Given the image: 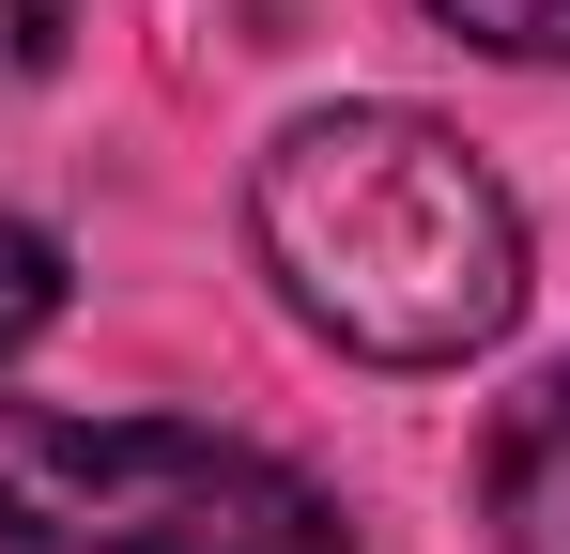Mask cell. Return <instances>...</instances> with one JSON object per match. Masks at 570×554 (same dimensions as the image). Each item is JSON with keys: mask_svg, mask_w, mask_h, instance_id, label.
Segmentation results:
<instances>
[{"mask_svg": "<svg viewBox=\"0 0 570 554\" xmlns=\"http://www.w3.org/2000/svg\"><path fill=\"white\" fill-rule=\"evenodd\" d=\"M247 231H263L278 293L371 369H463L524 308L509 185L416 108H308L247 185Z\"/></svg>", "mask_w": 570, "mask_h": 554, "instance_id": "obj_1", "label": "cell"}, {"mask_svg": "<svg viewBox=\"0 0 570 554\" xmlns=\"http://www.w3.org/2000/svg\"><path fill=\"white\" fill-rule=\"evenodd\" d=\"M0 540L31 554H355L278 447L186 416H62L0 400Z\"/></svg>", "mask_w": 570, "mask_h": 554, "instance_id": "obj_2", "label": "cell"}, {"mask_svg": "<svg viewBox=\"0 0 570 554\" xmlns=\"http://www.w3.org/2000/svg\"><path fill=\"white\" fill-rule=\"evenodd\" d=\"M478 493H493V540L509 554H570V369H540V385L493 416Z\"/></svg>", "mask_w": 570, "mask_h": 554, "instance_id": "obj_3", "label": "cell"}, {"mask_svg": "<svg viewBox=\"0 0 570 554\" xmlns=\"http://www.w3.org/2000/svg\"><path fill=\"white\" fill-rule=\"evenodd\" d=\"M47 324H62V247H47L31 216H0V355L47 339Z\"/></svg>", "mask_w": 570, "mask_h": 554, "instance_id": "obj_4", "label": "cell"}, {"mask_svg": "<svg viewBox=\"0 0 570 554\" xmlns=\"http://www.w3.org/2000/svg\"><path fill=\"white\" fill-rule=\"evenodd\" d=\"M432 16L493 62H570V0H432Z\"/></svg>", "mask_w": 570, "mask_h": 554, "instance_id": "obj_5", "label": "cell"}, {"mask_svg": "<svg viewBox=\"0 0 570 554\" xmlns=\"http://www.w3.org/2000/svg\"><path fill=\"white\" fill-rule=\"evenodd\" d=\"M62 31H78V0H0V92H31L62 62Z\"/></svg>", "mask_w": 570, "mask_h": 554, "instance_id": "obj_6", "label": "cell"}]
</instances>
